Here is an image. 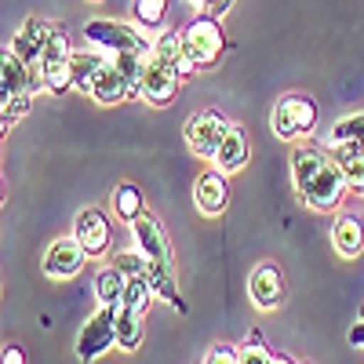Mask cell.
<instances>
[{"instance_id": "cell-1", "label": "cell", "mask_w": 364, "mask_h": 364, "mask_svg": "<svg viewBox=\"0 0 364 364\" xmlns=\"http://www.w3.org/2000/svg\"><path fill=\"white\" fill-rule=\"evenodd\" d=\"M291 182H295V193H299L302 208H310V211H336L350 190L336 154L324 142H295Z\"/></svg>"}, {"instance_id": "cell-2", "label": "cell", "mask_w": 364, "mask_h": 364, "mask_svg": "<svg viewBox=\"0 0 364 364\" xmlns=\"http://www.w3.org/2000/svg\"><path fill=\"white\" fill-rule=\"evenodd\" d=\"M87 44L102 55H154V37L142 33V26L124 22V18H91L84 26Z\"/></svg>"}, {"instance_id": "cell-3", "label": "cell", "mask_w": 364, "mask_h": 364, "mask_svg": "<svg viewBox=\"0 0 364 364\" xmlns=\"http://www.w3.org/2000/svg\"><path fill=\"white\" fill-rule=\"evenodd\" d=\"M146 63H149V58H142V55H109L102 77L95 80L91 99H95L99 106H117V102L135 99L139 95V84H142Z\"/></svg>"}, {"instance_id": "cell-4", "label": "cell", "mask_w": 364, "mask_h": 364, "mask_svg": "<svg viewBox=\"0 0 364 364\" xmlns=\"http://www.w3.org/2000/svg\"><path fill=\"white\" fill-rule=\"evenodd\" d=\"M182 55L190 58V66L197 73L219 66V58L226 55V33H223L219 18L193 15L186 26H182Z\"/></svg>"}, {"instance_id": "cell-5", "label": "cell", "mask_w": 364, "mask_h": 364, "mask_svg": "<svg viewBox=\"0 0 364 364\" xmlns=\"http://www.w3.org/2000/svg\"><path fill=\"white\" fill-rule=\"evenodd\" d=\"M269 124H273V135L284 142H306L317 128V102L310 95H302V91H288V95L273 102Z\"/></svg>"}, {"instance_id": "cell-6", "label": "cell", "mask_w": 364, "mask_h": 364, "mask_svg": "<svg viewBox=\"0 0 364 364\" xmlns=\"http://www.w3.org/2000/svg\"><path fill=\"white\" fill-rule=\"evenodd\" d=\"M41 80L48 95H66L73 87V48L66 26H55V33L48 41V51L41 58Z\"/></svg>"}, {"instance_id": "cell-7", "label": "cell", "mask_w": 364, "mask_h": 364, "mask_svg": "<svg viewBox=\"0 0 364 364\" xmlns=\"http://www.w3.org/2000/svg\"><path fill=\"white\" fill-rule=\"evenodd\" d=\"M109 346H117V310L113 306H99L91 314L77 336V360H95L102 357Z\"/></svg>"}, {"instance_id": "cell-8", "label": "cell", "mask_w": 364, "mask_h": 364, "mask_svg": "<svg viewBox=\"0 0 364 364\" xmlns=\"http://www.w3.org/2000/svg\"><path fill=\"white\" fill-rule=\"evenodd\" d=\"M226 128H230V120L215 109V106H204L197 109L190 120H186V146L193 149L197 157H215V149L219 142L226 139Z\"/></svg>"}, {"instance_id": "cell-9", "label": "cell", "mask_w": 364, "mask_h": 364, "mask_svg": "<svg viewBox=\"0 0 364 364\" xmlns=\"http://www.w3.org/2000/svg\"><path fill=\"white\" fill-rule=\"evenodd\" d=\"M182 80H186V77H182L171 63L149 55V63L142 70V84H139V99H146L149 106H168V102H175Z\"/></svg>"}, {"instance_id": "cell-10", "label": "cell", "mask_w": 364, "mask_h": 364, "mask_svg": "<svg viewBox=\"0 0 364 364\" xmlns=\"http://www.w3.org/2000/svg\"><path fill=\"white\" fill-rule=\"evenodd\" d=\"M248 295H252V302H255V310H262V314H273V310L284 306V295H288L284 273H281V266L273 262V259H262V262L252 269Z\"/></svg>"}, {"instance_id": "cell-11", "label": "cell", "mask_w": 364, "mask_h": 364, "mask_svg": "<svg viewBox=\"0 0 364 364\" xmlns=\"http://www.w3.org/2000/svg\"><path fill=\"white\" fill-rule=\"evenodd\" d=\"M37 91H44L41 70L26 66L11 48L0 51V99L8 102V99H18V95H37Z\"/></svg>"}, {"instance_id": "cell-12", "label": "cell", "mask_w": 364, "mask_h": 364, "mask_svg": "<svg viewBox=\"0 0 364 364\" xmlns=\"http://www.w3.org/2000/svg\"><path fill=\"white\" fill-rule=\"evenodd\" d=\"M132 237H135V248L154 262V266H164V269H175V252H171V240L161 226V219L154 211H146L142 219L132 223Z\"/></svg>"}, {"instance_id": "cell-13", "label": "cell", "mask_w": 364, "mask_h": 364, "mask_svg": "<svg viewBox=\"0 0 364 364\" xmlns=\"http://www.w3.org/2000/svg\"><path fill=\"white\" fill-rule=\"evenodd\" d=\"M73 237L80 240V248L87 252V259H102L109 255V240H113V226L106 219L102 208H80L77 223H73Z\"/></svg>"}, {"instance_id": "cell-14", "label": "cell", "mask_w": 364, "mask_h": 364, "mask_svg": "<svg viewBox=\"0 0 364 364\" xmlns=\"http://www.w3.org/2000/svg\"><path fill=\"white\" fill-rule=\"evenodd\" d=\"M84 262H87V252L80 248V240L73 233L51 240L48 252H44V273L51 281H73L77 273L84 269Z\"/></svg>"}, {"instance_id": "cell-15", "label": "cell", "mask_w": 364, "mask_h": 364, "mask_svg": "<svg viewBox=\"0 0 364 364\" xmlns=\"http://www.w3.org/2000/svg\"><path fill=\"white\" fill-rule=\"evenodd\" d=\"M51 33H55V26L48 22V18H37V15H29L22 26H18V33L11 37V51L22 58L26 66H33V70H41V58H44V51H48V41H51Z\"/></svg>"}, {"instance_id": "cell-16", "label": "cell", "mask_w": 364, "mask_h": 364, "mask_svg": "<svg viewBox=\"0 0 364 364\" xmlns=\"http://www.w3.org/2000/svg\"><path fill=\"white\" fill-rule=\"evenodd\" d=\"M226 178L230 175H223L219 168H208V171L197 175V182H193V204H197L200 215L215 219V215L226 211V204H230V182Z\"/></svg>"}, {"instance_id": "cell-17", "label": "cell", "mask_w": 364, "mask_h": 364, "mask_svg": "<svg viewBox=\"0 0 364 364\" xmlns=\"http://www.w3.org/2000/svg\"><path fill=\"white\" fill-rule=\"evenodd\" d=\"M248 161H252L248 132H245V124H233V120H230L226 139L219 142L215 157H211V168H219L223 175H237V171H245V168H248Z\"/></svg>"}, {"instance_id": "cell-18", "label": "cell", "mask_w": 364, "mask_h": 364, "mask_svg": "<svg viewBox=\"0 0 364 364\" xmlns=\"http://www.w3.org/2000/svg\"><path fill=\"white\" fill-rule=\"evenodd\" d=\"M331 245H336V252L343 259H357L364 252V223L357 215H350V211L336 215V223H331Z\"/></svg>"}, {"instance_id": "cell-19", "label": "cell", "mask_w": 364, "mask_h": 364, "mask_svg": "<svg viewBox=\"0 0 364 364\" xmlns=\"http://www.w3.org/2000/svg\"><path fill=\"white\" fill-rule=\"evenodd\" d=\"M106 63H109V55H102V51H95V48H91V51H73V87L84 91V95L91 99L95 80L102 77Z\"/></svg>"}, {"instance_id": "cell-20", "label": "cell", "mask_w": 364, "mask_h": 364, "mask_svg": "<svg viewBox=\"0 0 364 364\" xmlns=\"http://www.w3.org/2000/svg\"><path fill=\"white\" fill-rule=\"evenodd\" d=\"M109 211H113L120 223L132 226L135 219L146 215V197H142V190L135 186V182H117L113 197H109Z\"/></svg>"}, {"instance_id": "cell-21", "label": "cell", "mask_w": 364, "mask_h": 364, "mask_svg": "<svg viewBox=\"0 0 364 364\" xmlns=\"http://www.w3.org/2000/svg\"><path fill=\"white\" fill-rule=\"evenodd\" d=\"M146 281H149V288H154V295H157L161 302H168V306H171L175 314H186V310H190V306H186V299L178 295V284H175V269H164V266H154V262H149Z\"/></svg>"}, {"instance_id": "cell-22", "label": "cell", "mask_w": 364, "mask_h": 364, "mask_svg": "<svg viewBox=\"0 0 364 364\" xmlns=\"http://www.w3.org/2000/svg\"><path fill=\"white\" fill-rule=\"evenodd\" d=\"M154 55H157V58H164V63H171L182 77L197 73V70L190 66V58L182 55V29H161V33L154 37Z\"/></svg>"}, {"instance_id": "cell-23", "label": "cell", "mask_w": 364, "mask_h": 364, "mask_svg": "<svg viewBox=\"0 0 364 364\" xmlns=\"http://www.w3.org/2000/svg\"><path fill=\"white\" fill-rule=\"evenodd\" d=\"M331 154H336V161H339V168H343L346 186H350L353 193H364V146L350 142V146H336Z\"/></svg>"}, {"instance_id": "cell-24", "label": "cell", "mask_w": 364, "mask_h": 364, "mask_svg": "<svg viewBox=\"0 0 364 364\" xmlns=\"http://www.w3.org/2000/svg\"><path fill=\"white\" fill-rule=\"evenodd\" d=\"M124 288H128V277L120 269L106 266L95 273V299H99V306H120V299H124Z\"/></svg>"}, {"instance_id": "cell-25", "label": "cell", "mask_w": 364, "mask_h": 364, "mask_svg": "<svg viewBox=\"0 0 364 364\" xmlns=\"http://www.w3.org/2000/svg\"><path fill=\"white\" fill-rule=\"evenodd\" d=\"M350 142L364 146V113H350V117L336 120V124H331V132H328V139H324V146H328V149H336V146H350Z\"/></svg>"}, {"instance_id": "cell-26", "label": "cell", "mask_w": 364, "mask_h": 364, "mask_svg": "<svg viewBox=\"0 0 364 364\" xmlns=\"http://www.w3.org/2000/svg\"><path fill=\"white\" fill-rule=\"evenodd\" d=\"M154 288H149L146 277H128V288H124V299H120V310H132L139 317L149 314V306H154Z\"/></svg>"}, {"instance_id": "cell-27", "label": "cell", "mask_w": 364, "mask_h": 364, "mask_svg": "<svg viewBox=\"0 0 364 364\" xmlns=\"http://www.w3.org/2000/svg\"><path fill=\"white\" fill-rule=\"evenodd\" d=\"M142 336H146V331H142V317L117 306V346L132 353V350L142 346Z\"/></svg>"}, {"instance_id": "cell-28", "label": "cell", "mask_w": 364, "mask_h": 364, "mask_svg": "<svg viewBox=\"0 0 364 364\" xmlns=\"http://www.w3.org/2000/svg\"><path fill=\"white\" fill-rule=\"evenodd\" d=\"M171 0H132V22L142 29H161Z\"/></svg>"}, {"instance_id": "cell-29", "label": "cell", "mask_w": 364, "mask_h": 364, "mask_svg": "<svg viewBox=\"0 0 364 364\" xmlns=\"http://www.w3.org/2000/svg\"><path fill=\"white\" fill-rule=\"evenodd\" d=\"M109 266H113V269H120L124 277H146V273H149V259H146L139 248L113 252V255H109Z\"/></svg>"}, {"instance_id": "cell-30", "label": "cell", "mask_w": 364, "mask_h": 364, "mask_svg": "<svg viewBox=\"0 0 364 364\" xmlns=\"http://www.w3.org/2000/svg\"><path fill=\"white\" fill-rule=\"evenodd\" d=\"M273 357L277 353H269V346L262 343L259 331H252V339L245 346H237V364H273Z\"/></svg>"}, {"instance_id": "cell-31", "label": "cell", "mask_w": 364, "mask_h": 364, "mask_svg": "<svg viewBox=\"0 0 364 364\" xmlns=\"http://www.w3.org/2000/svg\"><path fill=\"white\" fill-rule=\"evenodd\" d=\"M29 106H33V95H18V99H8L4 109H0V124H4V132H11L18 120L29 113Z\"/></svg>"}, {"instance_id": "cell-32", "label": "cell", "mask_w": 364, "mask_h": 364, "mask_svg": "<svg viewBox=\"0 0 364 364\" xmlns=\"http://www.w3.org/2000/svg\"><path fill=\"white\" fill-rule=\"evenodd\" d=\"M204 364H237V346L230 343H211L204 353Z\"/></svg>"}, {"instance_id": "cell-33", "label": "cell", "mask_w": 364, "mask_h": 364, "mask_svg": "<svg viewBox=\"0 0 364 364\" xmlns=\"http://www.w3.org/2000/svg\"><path fill=\"white\" fill-rule=\"evenodd\" d=\"M190 4L197 8V15H211V18H223L230 11L233 0H190Z\"/></svg>"}, {"instance_id": "cell-34", "label": "cell", "mask_w": 364, "mask_h": 364, "mask_svg": "<svg viewBox=\"0 0 364 364\" xmlns=\"http://www.w3.org/2000/svg\"><path fill=\"white\" fill-rule=\"evenodd\" d=\"M0 357H4L0 364H26V350H22L18 343H8V346H4V353H0Z\"/></svg>"}, {"instance_id": "cell-35", "label": "cell", "mask_w": 364, "mask_h": 364, "mask_svg": "<svg viewBox=\"0 0 364 364\" xmlns=\"http://www.w3.org/2000/svg\"><path fill=\"white\" fill-rule=\"evenodd\" d=\"M350 346H364V314L353 321V328H350Z\"/></svg>"}, {"instance_id": "cell-36", "label": "cell", "mask_w": 364, "mask_h": 364, "mask_svg": "<svg viewBox=\"0 0 364 364\" xmlns=\"http://www.w3.org/2000/svg\"><path fill=\"white\" fill-rule=\"evenodd\" d=\"M273 364H299V360H291V357H284V353H277V357H273Z\"/></svg>"}, {"instance_id": "cell-37", "label": "cell", "mask_w": 364, "mask_h": 364, "mask_svg": "<svg viewBox=\"0 0 364 364\" xmlns=\"http://www.w3.org/2000/svg\"><path fill=\"white\" fill-rule=\"evenodd\" d=\"M87 4H102V0H87Z\"/></svg>"}]
</instances>
